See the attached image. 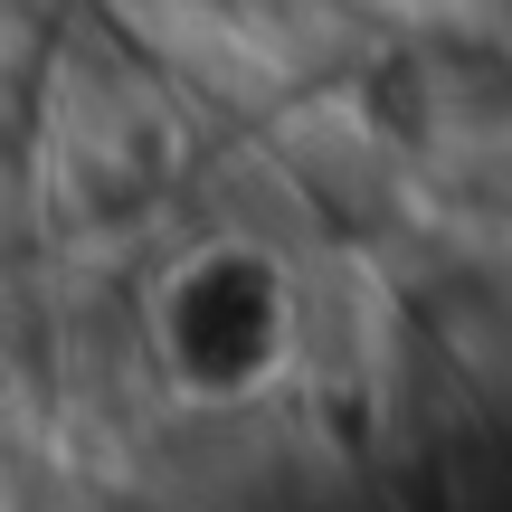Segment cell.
<instances>
[{
  "label": "cell",
  "instance_id": "cell-1",
  "mask_svg": "<svg viewBox=\"0 0 512 512\" xmlns=\"http://www.w3.org/2000/svg\"><path fill=\"white\" fill-rule=\"evenodd\" d=\"M162 351L200 399H238L285 351V294L256 256H200L162 294Z\"/></svg>",
  "mask_w": 512,
  "mask_h": 512
}]
</instances>
